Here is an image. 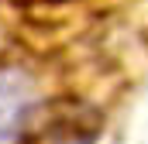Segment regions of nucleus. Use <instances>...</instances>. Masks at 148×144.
<instances>
[{"mask_svg":"<svg viewBox=\"0 0 148 144\" xmlns=\"http://www.w3.org/2000/svg\"><path fill=\"white\" fill-rule=\"evenodd\" d=\"M38 107V89L21 69H0V144H21L31 113Z\"/></svg>","mask_w":148,"mask_h":144,"instance_id":"1","label":"nucleus"}]
</instances>
